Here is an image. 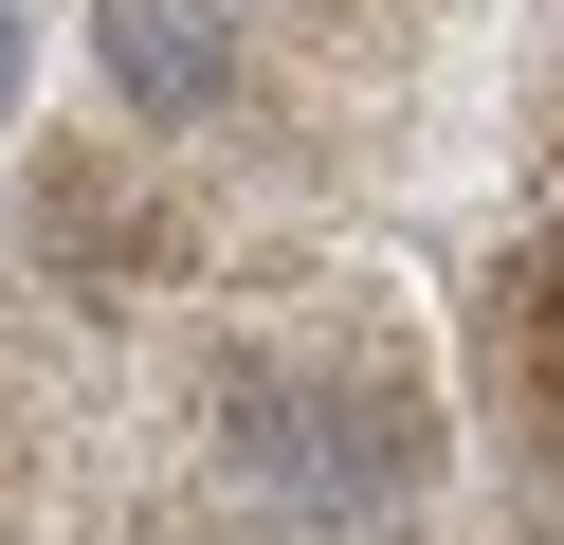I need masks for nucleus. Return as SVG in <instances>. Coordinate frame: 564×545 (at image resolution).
Listing matches in <instances>:
<instances>
[{
  "label": "nucleus",
  "mask_w": 564,
  "mask_h": 545,
  "mask_svg": "<svg viewBox=\"0 0 564 545\" xmlns=\"http://www.w3.org/2000/svg\"><path fill=\"white\" fill-rule=\"evenodd\" d=\"M91 73L128 91V128H219L256 91V36L237 0H91Z\"/></svg>",
  "instance_id": "obj_1"
},
{
  "label": "nucleus",
  "mask_w": 564,
  "mask_h": 545,
  "mask_svg": "<svg viewBox=\"0 0 564 545\" xmlns=\"http://www.w3.org/2000/svg\"><path fill=\"white\" fill-rule=\"evenodd\" d=\"M37 237L74 254V291H147L164 254H183V218H164V200H147L128 164H91V145H55V164H37Z\"/></svg>",
  "instance_id": "obj_2"
},
{
  "label": "nucleus",
  "mask_w": 564,
  "mask_h": 545,
  "mask_svg": "<svg viewBox=\"0 0 564 545\" xmlns=\"http://www.w3.org/2000/svg\"><path fill=\"white\" fill-rule=\"evenodd\" d=\"M546 418H564V363H546Z\"/></svg>",
  "instance_id": "obj_3"
}]
</instances>
